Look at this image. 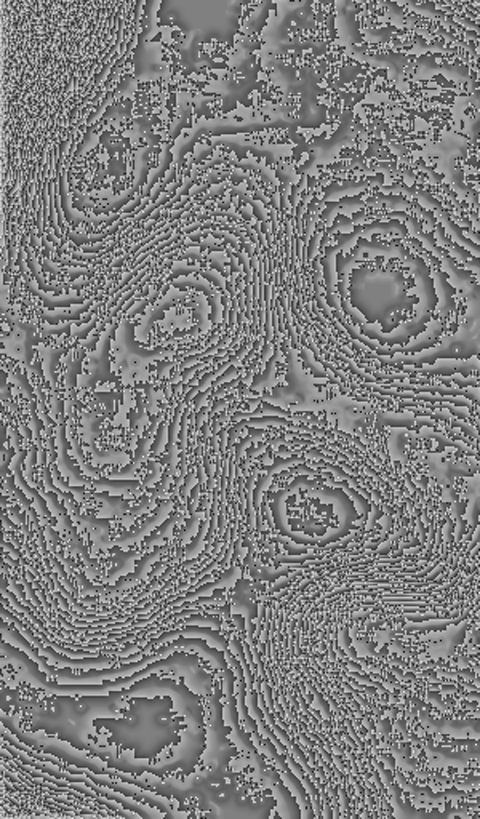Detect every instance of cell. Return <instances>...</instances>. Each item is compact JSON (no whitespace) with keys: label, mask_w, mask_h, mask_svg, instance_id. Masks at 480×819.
<instances>
[{"label":"cell","mask_w":480,"mask_h":819,"mask_svg":"<svg viewBox=\"0 0 480 819\" xmlns=\"http://www.w3.org/2000/svg\"><path fill=\"white\" fill-rule=\"evenodd\" d=\"M176 522H178V515H175V517H173V519L168 520L167 524L162 526V530H159V531H157V533H156L154 536H152V540H151V541H146L145 547H147V546H152V544H156V542L162 541L163 537H165V536H170V533H172V528H173V526L176 525Z\"/></svg>","instance_id":"cell-2"},{"label":"cell","mask_w":480,"mask_h":819,"mask_svg":"<svg viewBox=\"0 0 480 819\" xmlns=\"http://www.w3.org/2000/svg\"><path fill=\"white\" fill-rule=\"evenodd\" d=\"M170 508H172V504H170V503H167V504H165V508L162 509V512H160L159 515H156L154 519H149V520H147V522H145V524L141 525V528H140V530L131 531V533L125 535V536H119V537H117V540H114V541L111 542V546H127V544H133V542L140 541L141 537L145 536L146 533H149V531H151L152 528H154V526H156L157 524H160V522L163 520V517H165V515L168 514V510H170Z\"/></svg>","instance_id":"cell-1"},{"label":"cell","mask_w":480,"mask_h":819,"mask_svg":"<svg viewBox=\"0 0 480 819\" xmlns=\"http://www.w3.org/2000/svg\"><path fill=\"white\" fill-rule=\"evenodd\" d=\"M232 552H234V547L231 546V547H229V549H228V552H226V557H224V560H223V562H224V565H228L229 560H231Z\"/></svg>","instance_id":"cell-3"}]
</instances>
